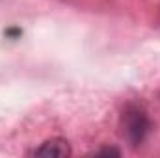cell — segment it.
<instances>
[{"instance_id": "2", "label": "cell", "mask_w": 160, "mask_h": 158, "mask_svg": "<svg viewBox=\"0 0 160 158\" xmlns=\"http://www.w3.org/2000/svg\"><path fill=\"white\" fill-rule=\"evenodd\" d=\"M34 155L36 156H67L71 155V149L63 140H50V141H45L38 151H34Z\"/></svg>"}, {"instance_id": "1", "label": "cell", "mask_w": 160, "mask_h": 158, "mask_svg": "<svg viewBox=\"0 0 160 158\" xmlns=\"http://www.w3.org/2000/svg\"><path fill=\"white\" fill-rule=\"evenodd\" d=\"M145 117L140 114V112H132L127 116V121H125V132L127 136L132 140V141H138L143 138V132H145Z\"/></svg>"}]
</instances>
